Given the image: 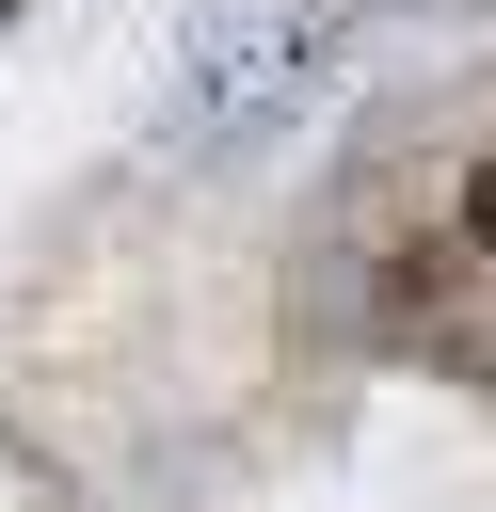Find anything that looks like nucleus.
Listing matches in <instances>:
<instances>
[{
  "label": "nucleus",
  "mask_w": 496,
  "mask_h": 512,
  "mask_svg": "<svg viewBox=\"0 0 496 512\" xmlns=\"http://www.w3.org/2000/svg\"><path fill=\"white\" fill-rule=\"evenodd\" d=\"M464 240H496V144H480V176H464Z\"/></svg>",
  "instance_id": "1"
}]
</instances>
